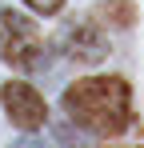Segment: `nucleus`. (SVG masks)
Wrapping results in <instances>:
<instances>
[{
  "instance_id": "nucleus-1",
  "label": "nucleus",
  "mask_w": 144,
  "mask_h": 148,
  "mask_svg": "<svg viewBox=\"0 0 144 148\" xmlns=\"http://www.w3.org/2000/svg\"><path fill=\"white\" fill-rule=\"evenodd\" d=\"M64 112L92 136H120L132 124V88L124 76H84L64 88Z\"/></svg>"
},
{
  "instance_id": "nucleus-2",
  "label": "nucleus",
  "mask_w": 144,
  "mask_h": 148,
  "mask_svg": "<svg viewBox=\"0 0 144 148\" xmlns=\"http://www.w3.org/2000/svg\"><path fill=\"white\" fill-rule=\"evenodd\" d=\"M0 56L12 64V68H40V60H44V40H40V32L36 24L20 16V12H0Z\"/></svg>"
},
{
  "instance_id": "nucleus-3",
  "label": "nucleus",
  "mask_w": 144,
  "mask_h": 148,
  "mask_svg": "<svg viewBox=\"0 0 144 148\" xmlns=\"http://www.w3.org/2000/svg\"><path fill=\"white\" fill-rule=\"evenodd\" d=\"M0 100H4L8 120L16 124L20 132H36V128H44L48 104H44V96H40L28 80H8V84L0 88Z\"/></svg>"
},
{
  "instance_id": "nucleus-4",
  "label": "nucleus",
  "mask_w": 144,
  "mask_h": 148,
  "mask_svg": "<svg viewBox=\"0 0 144 148\" xmlns=\"http://www.w3.org/2000/svg\"><path fill=\"white\" fill-rule=\"evenodd\" d=\"M60 44H64V52H68L72 60H84V64H92V60H100V56L108 52L104 32H100L96 24H88V20L68 24L64 32H60Z\"/></svg>"
},
{
  "instance_id": "nucleus-5",
  "label": "nucleus",
  "mask_w": 144,
  "mask_h": 148,
  "mask_svg": "<svg viewBox=\"0 0 144 148\" xmlns=\"http://www.w3.org/2000/svg\"><path fill=\"white\" fill-rule=\"evenodd\" d=\"M96 16H100V20H112L116 28H128V24H132V4H128V0L100 4V8H96Z\"/></svg>"
},
{
  "instance_id": "nucleus-6",
  "label": "nucleus",
  "mask_w": 144,
  "mask_h": 148,
  "mask_svg": "<svg viewBox=\"0 0 144 148\" xmlns=\"http://www.w3.org/2000/svg\"><path fill=\"white\" fill-rule=\"evenodd\" d=\"M32 12H40V16H56L60 8H64V0H24Z\"/></svg>"
},
{
  "instance_id": "nucleus-7",
  "label": "nucleus",
  "mask_w": 144,
  "mask_h": 148,
  "mask_svg": "<svg viewBox=\"0 0 144 148\" xmlns=\"http://www.w3.org/2000/svg\"><path fill=\"white\" fill-rule=\"evenodd\" d=\"M8 148H48L44 140H32V136H24V140H12Z\"/></svg>"
},
{
  "instance_id": "nucleus-8",
  "label": "nucleus",
  "mask_w": 144,
  "mask_h": 148,
  "mask_svg": "<svg viewBox=\"0 0 144 148\" xmlns=\"http://www.w3.org/2000/svg\"><path fill=\"white\" fill-rule=\"evenodd\" d=\"M116 148H124V144H116Z\"/></svg>"
}]
</instances>
